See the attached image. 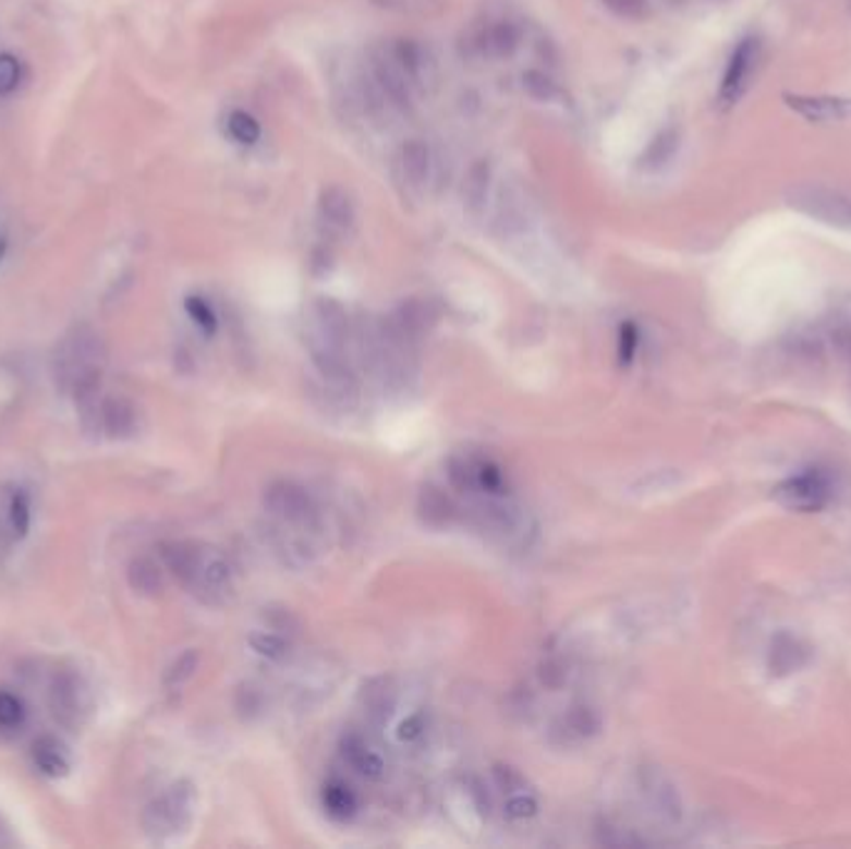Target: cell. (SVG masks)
Returning <instances> with one entry per match:
<instances>
[{"label":"cell","mask_w":851,"mask_h":849,"mask_svg":"<svg viewBox=\"0 0 851 849\" xmlns=\"http://www.w3.org/2000/svg\"><path fill=\"white\" fill-rule=\"evenodd\" d=\"M102 341L93 329L77 327L70 331L52 359V372L60 389L73 393L77 404L90 407L102 381Z\"/></svg>","instance_id":"obj_1"},{"label":"cell","mask_w":851,"mask_h":849,"mask_svg":"<svg viewBox=\"0 0 851 849\" xmlns=\"http://www.w3.org/2000/svg\"><path fill=\"white\" fill-rule=\"evenodd\" d=\"M787 205L810 220H817L837 230H851V197L841 190L802 182L785 192Z\"/></svg>","instance_id":"obj_2"},{"label":"cell","mask_w":851,"mask_h":849,"mask_svg":"<svg viewBox=\"0 0 851 849\" xmlns=\"http://www.w3.org/2000/svg\"><path fill=\"white\" fill-rule=\"evenodd\" d=\"M197 808V790L190 780L174 783L168 792L145 808L143 827L150 837H170L190 827Z\"/></svg>","instance_id":"obj_3"},{"label":"cell","mask_w":851,"mask_h":849,"mask_svg":"<svg viewBox=\"0 0 851 849\" xmlns=\"http://www.w3.org/2000/svg\"><path fill=\"white\" fill-rule=\"evenodd\" d=\"M269 516L282 523V526L292 529H314L317 526V504L309 496V492L296 481H271L265 488V498H262Z\"/></svg>","instance_id":"obj_4"},{"label":"cell","mask_w":851,"mask_h":849,"mask_svg":"<svg viewBox=\"0 0 851 849\" xmlns=\"http://www.w3.org/2000/svg\"><path fill=\"white\" fill-rule=\"evenodd\" d=\"M777 498L779 504L792 511H819L831 498V478L819 469L802 471V474L787 478L785 484L777 488Z\"/></svg>","instance_id":"obj_5"},{"label":"cell","mask_w":851,"mask_h":849,"mask_svg":"<svg viewBox=\"0 0 851 849\" xmlns=\"http://www.w3.org/2000/svg\"><path fill=\"white\" fill-rule=\"evenodd\" d=\"M757 60H759V40L757 38H752L750 35V38H742L740 43H737V48L732 50V56H730V63H727V68H725L722 85H719V95H717L719 102H722L725 108L740 102L742 95L747 93Z\"/></svg>","instance_id":"obj_6"},{"label":"cell","mask_w":851,"mask_h":849,"mask_svg":"<svg viewBox=\"0 0 851 849\" xmlns=\"http://www.w3.org/2000/svg\"><path fill=\"white\" fill-rule=\"evenodd\" d=\"M372 70H374V83L379 90L384 93V98H389L393 108L399 110H411L414 108V83L403 65L393 56V50H376L372 58Z\"/></svg>","instance_id":"obj_7"},{"label":"cell","mask_w":851,"mask_h":849,"mask_svg":"<svg viewBox=\"0 0 851 849\" xmlns=\"http://www.w3.org/2000/svg\"><path fill=\"white\" fill-rule=\"evenodd\" d=\"M192 593L199 595L205 603H222L232 593V566L219 550L205 548L199 561L197 578L192 581Z\"/></svg>","instance_id":"obj_8"},{"label":"cell","mask_w":851,"mask_h":849,"mask_svg":"<svg viewBox=\"0 0 851 849\" xmlns=\"http://www.w3.org/2000/svg\"><path fill=\"white\" fill-rule=\"evenodd\" d=\"M789 110L810 122H841L851 120V98L839 95H785Z\"/></svg>","instance_id":"obj_9"},{"label":"cell","mask_w":851,"mask_h":849,"mask_svg":"<svg viewBox=\"0 0 851 849\" xmlns=\"http://www.w3.org/2000/svg\"><path fill=\"white\" fill-rule=\"evenodd\" d=\"M397 686H393L391 678L379 676L364 682V688L358 690V705H362L364 715L372 720L374 725H386L391 720L393 711H397Z\"/></svg>","instance_id":"obj_10"},{"label":"cell","mask_w":851,"mask_h":849,"mask_svg":"<svg viewBox=\"0 0 851 849\" xmlns=\"http://www.w3.org/2000/svg\"><path fill=\"white\" fill-rule=\"evenodd\" d=\"M319 220L331 234H347L356 222V207L349 192L339 185L327 187L319 195Z\"/></svg>","instance_id":"obj_11"},{"label":"cell","mask_w":851,"mask_h":849,"mask_svg":"<svg viewBox=\"0 0 851 849\" xmlns=\"http://www.w3.org/2000/svg\"><path fill=\"white\" fill-rule=\"evenodd\" d=\"M341 755H344L347 763L354 767L358 775H364L366 780H379L386 773L384 757L356 732H347L344 738H341Z\"/></svg>","instance_id":"obj_12"},{"label":"cell","mask_w":851,"mask_h":849,"mask_svg":"<svg viewBox=\"0 0 851 849\" xmlns=\"http://www.w3.org/2000/svg\"><path fill=\"white\" fill-rule=\"evenodd\" d=\"M202 554H205V546L190 544V541H170V544L160 546V556L165 566H168V571L178 575L187 589L197 578Z\"/></svg>","instance_id":"obj_13"},{"label":"cell","mask_w":851,"mask_h":849,"mask_svg":"<svg viewBox=\"0 0 851 849\" xmlns=\"http://www.w3.org/2000/svg\"><path fill=\"white\" fill-rule=\"evenodd\" d=\"M600 730V715L595 707L585 703H575L568 713L556 723V732L563 735V742H583Z\"/></svg>","instance_id":"obj_14"},{"label":"cell","mask_w":851,"mask_h":849,"mask_svg":"<svg viewBox=\"0 0 851 849\" xmlns=\"http://www.w3.org/2000/svg\"><path fill=\"white\" fill-rule=\"evenodd\" d=\"M399 162H401L403 180H409L411 187L426 185L428 174H431V153H428L426 143H421V140H409V143H403L399 153Z\"/></svg>","instance_id":"obj_15"},{"label":"cell","mask_w":851,"mask_h":849,"mask_svg":"<svg viewBox=\"0 0 851 849\" xmlns=\"http://www.w3.org/2000/svg\"><path fill=\"white\" fill-rule=\"evenodd\" d=\"M100 419H102V428L112 436V439H125V436L135 432V424H137L135 407L130 404L127 399H120V397H110L102 401Z\"/></svg>","instance_id":"obj_16"},{"label":"cell","mask_w":851,"mask_h":849,"mask_svg":"<svg viewBox=\"0 0 851 849\" xmlns=\"http://www.w3.org/2000/svg\"><path fill=\"white\" fill-rule=\"evenodd\" d=\"M490 185V165L486 160H476L463 178V207L473 217H478L486 209Z\"/></svg>","instance_id":"obj_17"},{"label":"cell","mask_w":851,"mask_h":849,"mask_svg":"<svg viewBox=\"0 0 851 849\" xmlns=\"http://www.w3.org/2000/svg\"><path fill=\"white\" fill-rule=\"evenodd\" d=\"M321 804H324V810H327V815L337 822L351 820L358 810V800H356L354 790H351V787L341 780H331V783L324 785Z\"/></svg>","instance_id":"obj_18"},{"label":"cell","mask_w":851,"mask_h":849,"mask_svg":"<svg viewBox=\"0 0 851 849\" xmlns=\"http://www.w3.org/2000/svg\"><path fill=\"white\" fill-rule=\"evenodd\" d=\"M521 46V31L511 21H501L490 25L484 38H481V48L490 52L494 58H511Z\"/></svg>","instance_id":"obj_19"},{"label":"cell","mask_w":851,"mask_h":849,"mask_svg":"<svg viewBox=\"0 0 851 849\" xmlns=\"http://www.w3.org/2000/svg\"><path fill=\"white\" fill-rule=\"evenodd\" d=\"M418 513L428 526H446L453 519V504L436 486H426L418 496Z\"/></svg>","instance_id":"obj_20"},{"label":"cell","mask_w":851,"mask_h":849,"mask_svg":"<svg viewBox=\"0 0 851 849\" xmlns=\"http://www.w3.org/2000/svg\"><path fill=\"white\" fill-rule=\"evenodd\" d=\"M250 645L252 651L267 658L271 663H284L292 658V641L287 635L275 633V630H257V633L250 635Z\"/></svg>","instance_id":"obj_21"},{"label":"cell","mask_w":851,"mask_h":849,"mask_svg":"<svg viewBox=\"0 0 851 849\" xmlns=\"http://www.w3.org/2000/svg\"><path fill=\"white\" fill-rule=\"evenodd\" d=\"M33 755H35V765H38L40 773H46L48 777H63L70 769L63 748H60L58 740L52 738H42L35 742Z\"/></svg>","instance_id":"obj_22"},{"label":"cell","mask_w":851,"mask_h":849,"mask_svg":"<svg viewBox=\"0 0 851 849\" xmlns=\"http://www.w3.org/2000/svg\"><path fill=\"white\" fill-rule=\"evenodd\" d=\"M127 578L130 585L143 595H157L162 591V571L150 558H135V561L130 563Z\"/></svg>","instance_id":"obj_23"},{"label":"cell","mask_w":851,"mask_h":849,"mask_svg":"<svg viewBox=\"0 0 851 849\" xmlns=\"http://www.w3.org/2000/svg\"><path fill=\"white\" fill-rule=\"evenodd\" d=\"M5 519H8V529H11L13 538H23L25 533H28L31 529V501L28 496H25L21 488L17 492L11 494V498H8L5 504Z\"/></svg>","instance_id":"obj_24"},{"label":"cell","mask_w":851,"mask_h":849,"mask_svg":"<svg viewBox=\"0 0 851 849\" xmlns=\"http://www.w3.org/2000/svg\"><path fill=\"white\" fill-rule=\"evenodd\" d=\"M645 795L653 800L655 810L660 812V815L665 817H678V795H674V790H670L668 785L662 783V777H655V775H647L645 780Z\"/></svg>","instance_id":"obj_25"},{"label":"cell","mask_w":851,"mask_h":849,"mask_svg":"<svg viewBox=\"0 0 851 849\" xmlns=\"http://www.w3.org/2000/svg\"><path fill=\"white\" fill-rule=\"evenodd\" d=\"M199 668V651H195V647H190V651H184L178 660H174L168 672H165V688H182L184 682H187L192 676H195V670Z\"/></svg>","instance_id":"obj_26"},{"label":"cell","mask_w":851,"mask_h":849,"mask_svg":"<svg viewBox=\"0 0 851 849\" xmlns=\"http://www.w3.org/2000/svg\"><path fill=\"white\" fill-rule=\"evenodd\" d=\"M227 130H230L232 140H236L240 145H254L262 137L259 122L244 110L230 112V118H227Z\"/></svg>","instance_id":"obj_27"},{"label":"cell","mask_w":851,"mask_h":849,"mask_svg":"<svg viewBox=\"0 0 851 849\" xmlns=\"http://www.w3.org/2000/svg\"><path fill=\"white\" fill-rule=\"evenodd\" d=\"M476 488L488 496H501L506 488V476L496 461H476Z\"/></svg>","instance_id":"obj_28"},{"label":"cell","mask_w":851,"mask_h":849,"mask_svg":"<svg viewBox=\"0 0 851 849\" xmlns=\"http://www.w3.org/2000/svg\"><path fill=\"white\" fill-rule=\"evenodd\" d=\"M674 150H678V133H674V130H662V133L653 140L651 147H647L645 165L647 168H662L674 155Z\"/></svg>","instance_id":"obj_29"},{"label":"cell","mask_w":851,"mask_h":849,"mask_svg":"<svg viewBox=\"0 0 851 849\" xmlns=\"http://www.w3.org/2000/svg\"><path fill=\"white\" fill-rule=\"evenodd\" d=\"M25 720L23 700L8 690H0V730H15Z\"/></svg>","instance_id":"obj_30"},{"label":"cell","mask_w":851,"mask_h":849,"mask_svg":"<svg viewBox=\"0 0 851 849\" xmlns=\"http://www.w3.org/2000/svg\"><path fill=\"white\" fill-rule=\"evenodd\" d=\"M449 478H451V484L459 488V492H466V494L478 492L476 488V461L453 457L449 461Z\"/></svg>","instance_id":"obj_31"},{"label":"cell","mask_w":851,"mask_h":849,"mask_svg":"<svg viewBox=\"0 0 851 849\" xmlns=\"http://www.w3.org/2000/svg\"><path fill=\"white\" fill-rule=\"evenodd\" d=\"M262 618H265V623L269 630H275V633H282L287 638H292L300 633V618L294 616L289 608H277V606H269L265 608V613H262Z\"/></svg>","instance_id":"obj_32"},{"label":"cell","mask_w":851,"mask_h":849,"mask_svg":"<svg viewBox=\"0 0 851 849\" xmlns=\"http://www.w3.org/2000/svg\"><path fill=\"white\" fill-rule=\"evenodd\" d=\"M503 810H506V817H511L515 822L531 820V817L538 815V798H535L531 790L513 792V795H508Z\"/></svg>","instance_id":"obj_33"},{"label":"cell","mask_w":851,"mask_h":849,"mask_svg":"<svg viewBox=\"0 0 851 849\" xmlns=\"http://www.w3.org/2000/svg\"><path fill=\"white\" fill-rule=\"evenodd\" d=\"M184 310H187L190 319L197 324V327L205 331V335H215L217 331V314L212 306H209L207 300H202V296H187L184 300Z\"/></svg>","instance_id":"obj_34"},{"label":"cell","mask_w":851,"mask_h":849,"mask_svg":"<svg viewBox=\"0 0 851 849\" xmlns=\"http://www.w3.org/2000/svg\"><path fill=\"white\" fill-rule=\"evenodd\" d=\"M523 87H525V93L531 95V98L543 100V102H548L560 95L558 85L552 83L546 73H538V70H528V73H523Z\"/></svg>","instance_id":"obj_35"},{"label":"cell","mask_w":851,"mask_h":849,"mask_svg":"<svg viewBox=\"0 0 851 849\" xmlns=\"http://www.w3.org/2000/svg\"><path fill=\"white\" fill-rule=\"evenodd\" d=\"M23 81L21 60L11 52H0V95H11Z\"/></svg>","instance_id":"obj_36"},{"label":"cell","mask_w":851,"mask_h":849,"mask_svg":"<svg viewBox=\"0 0 851 849\" xmlns=\"http://www.w3.org/2000/svg\"><path fill=\"white\" fill-rule=\"evenodd\" d=\"M494 780H496L498 790H503L506 795L528 790V780H525V775L513 765H503V763L494 765Z\"/></svg>","instance_id":"obj_37"},{"label":"cell","mask_w":851,"mask_h":849,"mask_svg":"<svg viewBox=\"0 0 851 849\" xmlns=\"http://www.w3.org/2000/svg\"><path fill=\"white\" fill-rule=\"evenodd\" d=\"M77 688L73 680H60L56 686V715L68 717V715H77Z\"/></svg>","instance_id":"obj_38"},{"label":"cell","mask_w":851,"mask_h":849,"mask_svg":"<svg viewBox=\"0 0 851 849\" xmlns=\"http://www.w3.org/2000/svg\"><path fill=\"white\" fill-rule=\"evenodd\" d=\"M640 347V331L633 322L620 324V335H618V354H620V364H630Z\"/></svg>","instance_id":"obj_39"},{"label":"cell","mask_w":851,"mask_h":849,"mask_svg":"<svg viewBox=\"0 0 851 849\" xmlns=\"http://www.w3.org/2000/svg\"><path fill=\"white\" fill-rule=\"evenodd\" d=\"M603 5L625 21H640L647 13V0H603Z\"/></svg>","instance_id":"obj_40"},{"label":"cell","mask_w":851,"mask_h":849,"mask_svg":"<svg viewBox=\"0 0 851 849\" xmlns=\"http://www.w3.org/2000/svg\"><path fill=\"white\" fill-rule=\"evenodd\" d=\"M426 730V717L421 713L409 715L406 720L399 725V740L401 742H416Z\"/></svg>","instance_id":"obj_41"},{"label":"cell","mask_w":851,"mask_h":849,"mask_svg":"<svg viewBox=\"0 0 851 849\" xmlns=\"http://www.w3.org/2000/svg\"><path fill=\"white\" fill-rule=\"evenodd\" d=\"M566 676H568V670H566V665L560 663V660H546V663L540 665V680L546 682L548 688H560V686H563Z\"/></svg>","instance_id":"obj_42"},{"label":"cell","mask_w":851,"mask_h":849,"mask_svg":"<svg viewBox=\"0 0 851 849\" xmlns=\"http://www.w3.org/2000/svg\"><path fill=\"white\" fill-rule=\"evenodd\" d=\"M5 255V240H0V259Z\"/></svg>","instance_id":"obj_43"}]
</instances>
